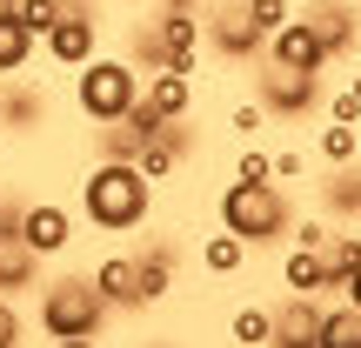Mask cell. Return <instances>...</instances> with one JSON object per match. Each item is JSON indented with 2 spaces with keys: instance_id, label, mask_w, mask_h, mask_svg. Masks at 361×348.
Returning a JSON list of instances; mask_svg holds the SVG:
<instances>
[{
  "instance_id": "37",
  "label": "cell",
  "mask_w": 361,
  "mask_h": 348,
  "mask_svg": "<svg viewBox=\"0 0 361 348\" xmlns=\"http://www.w3.org/2000/svg\"><path fill=\"white\" fill-rule=\"evenodd\" d=\"M335 295H341V301H355V308H361V275H355V282H341Z\"/></svg>"
},
{
  "instance_id": "4",
  "label": "cell",
  "mask_w": 361,
  "mask_h": 348,
  "mask_svg": "<svg viewBox=\"0 0 361 348\" xmlns=\"http://www.w3.org/2000/svg\"><path fill=\"white\" fill-rule=\"evenodd\" d=\"M107 301H101V288L87 282V275H61V282H47V295H40V328H47L54 342H67V335H101L107 328Z\"/></svg>"
},
{
  "instance_id": "11",
  "label": "cell",
  "mask_w": 361,
  "mask_h": 348,
  "mask_svg": "<svg viewBox=\"0 0 361 348\" xmlns=\"http://www.w3.org/2000/svg\"><path fill=\"white\" fill-rule=\"evenodd\" d=\"M268 348H322V295H288L274 308Z\"/></svg>"
},
{
  "instance_id": "7",
  "label": "cell",
  "mask_w": 361,
  "mask_h": 348,
  "mask_svg": "<svg viewBox=\"0 0 361 348\" xmlns=\"http://www.w3.org/2000/svg\"><path fill=\"white\" fill-rule=\"evenodd\" d=\"M261 54H268L274 67H295V74H322V67H328V47H322V34H314L308 13H295L288 27H274Z\"/></svg>"
},
{
  "instance_id": "5",
  "label": "cell",
  "mask_w": 361,
  "mask_h": 348,
  "mask_svg": "<svg viewBox=\"0 0 361 348\" xmlns=\"http://www.w3.org/2000/svg\"><path fill=\"white\" fill-rule=\"evenodd\" d=\"M201 47H207V27L194 20V13H154V20L134 34V54H141L147 67H174V74H194Z\"/></svg>"
},
{
  "instance_id": "25",
  "label": "cell",
  "mask_w": 361,
  "mask_h": 348,
  "mask_svg": "<svg viewBox=\"0 0 361 348\" xmlns=\"http://www.w3.org/2000/svg\"><path fill=\"white\" fill-rule=\"evenodd\" d=\"M322 161H335V168L361 161V128H348V121H328V128H322Z\"/></svg>"
},
{
  "instance_id": "8",
  "label": "cell",
  "mask_w": 361,
  "mask_h": 348,
  "mask_svg": "<svg viewBox=\"0 0 361 348\" xmlns=\"http://www.w3.org/2000/svg\"><path fill=\"white\" fill-rule=\"evenodd\" d=\"M322 101V74H295V67H261V107L268 114H281V121H295V114H308V107Z\"/></svg>"
},
{
  "instance_id": "6",
  "label": "cell",
  "mask_w": 361,
  "mask_h": 348,
  "mask_svg": "<svg viewBox=\"0 0 361 348\" xmlns=\"http://www.w3.org/2000/svg\"><path fill=\"white\" fill-rule=\"evenodd\" d=\"M13 241H27L40 261H54V255H67V241H74V215H67L61 201H27Z\"/></svg>"
},
{
  "instance_id": "31",
  "label": "cell",
  "mask_w": 361,
  "mask_h": 348,
  "mask_svg": "<svg viewBox=\"0 0 361 348\" xmlns=\"http://www.w3.org/2000/svg\"><path fill=\"white\" fill-rule=\"evenodd\" d=\"M328 121H348V128H361V101H355V88H341L335 101H328Z\"/></svg>"
},
{
  "instance_id": "24",
  "label": "cell",
  "mask_w": 361,
  "mask_h": 348,
  "mask_svg": "<svg viewBox=\"0 0 361 348\" xmlns=\"http://www.w3.org/2000/svg\"><path fill=\"white\" fill-rule=\"evenodd\" d=\"M241 261H247V241H241V234H228V228L207 234V248H201V268L207 275H234Z\"/></svg>"
},
{
  "instance_id": "2",
  "label": "cell",
  "mask_w": 361,
  "mask_h": 348,
  "mask_svg": "<svg viewBox=\"0 0 361 348\" xmlns=\"http://www.w3.org/2000/svg\"><path fill=\"white\" fill-rule=\"evenodd\" d=\"M221 228L241 234L247 248H268V241H281L295 228V208H288V194L274 181H234L221 194Z\"/></svg>"
},
{
  "instance_id": "1",
  "label": "cell",
  "mask_w": 361,
  "mask_h": 348,
  "mask_svg": "<svg viewBox=\"0 0 361 348\" xmlns=\"http://www.w3.org/2000/svg\"><path fill=\"white\" fill-rule=\"evenodd\" d=\"M80 208H87V221L101 234H128L154 208V181L134 168V161H94L87 181H80Z\"/></svg>"
},
{
  "instance_id": "26",
  "label": "cell",
  "mask_w": 361,
  "mask_h": 348,
  "mask_svg": "<svg viewBox=\"0 0 361 348\" xmlns=\"http://www.w3.org/2000/svg\"><path fill=\"white\" fill-rule=\"evenodd\" d=\"M61 13H67V0H13V20H20V27H27L34 40L47 34V27L61 20Z\"/></svg>"
},
{
  "instance_id": "21",
  "label": "cell",
  "mask_w": 361,
  "mask_h": 348,
  "mask_svg": "<svg viewBox=\"0 0 361 348\" xmlns=\"http://www.w3.org/2000/svg\"><path fill=\"white\" fill-rule=\"evenodd\" d=\"M27 61H34V34H27L13 13H0V80H7V74H20Z\"/></svg>"
},
{
  "instance_id": "29",
  "label": "cell",
  "mask_w": 361,
  "mask_h": 348,
  "mask_svg": "<svg viewBox=\"0 0 361 348\" xmlns=\"http://www.w3.org/2000/svg\"><path fill=\"white\" fill-rule=\"evenodd\" d=\"M274 174V155H261V148H241V168H234V181H268Z\"/></svg>"
},
{
  "instance_id": "28",
  "label": "cell",
  "mask_w": 361,
  "mask_h": 348,
  "mask_svg": "<svg viewBox=\"0 0 361 348\" xmlns=\"http://www.w3.org/2000/svg\"><path fill=\"white\" fill-rule=\"evenodd\" d=\"M241 13L255 20V34H274V27L295 20V0H241Z\"/></svg>"
},
{
  "instance_id": "41",
  "label": "cell",
  "mask_w": 361,
  "mask_h": 348,
  "mask_svg": "<svg viewBox=\"0 0 361 348\" xmlns=\"http://www.w3.org/2000/svg\"><path fill=\"white\" fill-rule=\"evenodd\" d=\"M147 348H174V342H147Z\"/></svg>"
},
{
  "instance_id": "40",
  "label": "cell",
  "mask_w": 361,
  "mask_h": 348,
  "mask_svg": "<svg viewBox=\"0 0 361 348\" xmlns=\"http://www.w3.org/2000/svg\"><path fill=\"white\" fill-rule=\"evenodd\" d=\"M355 101H361V67H355Z\"/></svg>"
},
{
  "instance_id": "23",
  "label": "cell",
  "mask_w": 361,
  "mask_h": 348,
  "mask_svg": "<svg viewBox=\"0 0 361 348\" xmlns=\"http://www.w3.org/2000/svg\"><path fill=\"white\" fill-rule=\"evenodd\" d=\"M268 335H274V308H234V322H228L234 348H268Z\"/></svg>"
},
{
  "instance_id": "34",
  "label": "cell",
  "mask_w": 361,
  "mask_h": 348,
  "mask_svg": "<svg viewBox=\"0 0 361 348\" xmlns=\"http://www.w3.org/2000/svg\"><path fill=\"white\" fill-rule=\"evenodd\" d=\"M274 181H301V155H295V148H281V155H274Z\"/></svg>"
},
{
  "instance_id": "15",
  "label": "cell",
  "mask_w": 361,
  "mask_h": 348,
  "mask_svg": "<svg viewBox=\"0 0 361 348\" xmlns=\"http://www.w3.org/2000/svg\"><path fill=\"white\" fill-rule=\"evenodd\" d=\"M94 288H101L107 308H141V275H134V255H107L101 268L87 275Z\"/></svg>"
},
{
  "instance_id": "36",
  "label": "cell",
  "mask_w": 361,
  "mask_h": 348,
  "mask_svg": "<svg viewBox=\"0 0 361 348\" xmlns=\"http://www.w3.org/2000/svg\"><path fill=\"white\" fill-rule=\"evenodd\" d=\"M13 228H20V208H13V201H0V248L13 241Z\"/></svg>"
},
{
  "instance_id": "17",
  "label": "cell",
  "mask_w": 361,
  "mask_h": 348,
  "mask_svg": "<svg viewBox=\"0 0 361 348\" xmlns=\"http://www.w3.org/2000/svg\"><path fill=\"white\" fill-rule=\"evenodd\" d=\"M134 275H141V308H154V301L174 288V248L168 241L141 248V255H134Z\"/></svg>"
},
{
  "instance_id": "20",
  "label": "cell",
  "mask_w": 361,
  "mask_h": 348,
  "mask_svg": "<svg viewBox=\"0 0 361 348\" xmlns=\"http://www.w3.org/2000/svg\"><path fill=\"white\" fill-rule=\"evenodd\" d=\"M322 348H361V308L355 301L322 308Z\"/></svg>"
},
{
  "instance_id": "13",
  "label": "cell",
  "mask_w": 361,
  "mask_h": 348,
  "mask_svg": "<svg viewBox=\"0 0 361 348\" xmlns=\"http://www.w3.org/2000/svg\"><path fill=\"white\" fill-rule=\"evenodd\" d=\"M188 148H194V134L180 128V121H161V134L141 148V155H134V168H141L147 181H168V174L180 168V155H188Z\"/></svg>"
},
{
  "instance_id": "33",
  "label": "cell",
  "mask_w": 361,
  "mask_h": 348,
  "mask_svg": "<svg viewBox=\"0 0 361 348\" xmlns=\"http://www.w3.org/2000/svg\"><path fill=\"white\" fill-rule=\"evenodd\" d=\"M261 121H268V107H261V101H247V107H234V128H241V134H255Z\"/></svg>"
},
{
  "instance_id": "3",
  "label": "cell",
  "mask_w": 361,
  "mask_h": 348,
  "mask_svg": "<svg viewBox=\"0 0 361 348\" xmlns=\"http://www.w3.org/2000/svg\"><path fill=\"white\" fill-rule=\"evenodd\" d=\"M74 101L80 114L94 121V128H107V121H121L134 101H141V74H134V61H121V54H94L87 67H74Z\"/></svg>"
},
{
  "instance_id": "19",
  "label": "cell",
  "mask_w": 361,
  "mask_h": 348,
  "mask_svg": "<svg viewBox=\"0 0 361 348\" xmlns=\"http://www.w3.org/2000/svg\"><path fill=\"white\" fill-rule=\"evenodd\" d=\"M40 282V255L27 241H7L0 248V295H20V288Z\"/></svg>"
},
{
  "instance_id": "27",
  "label": "cell",
  "mask_w": 361,
  "mask_h": 348,
  "mask_svg": "<svg viewBox=\"0 0 361 348\" xmlns=\"http://www.w3.org/2000/svg\"><path fill=\"white\" fill-rule=\"evenodd\" d=\"M328 208H341V215H361V161H348V168L328 181Z\"/></svg>"
},
{
  "instance_id": "30",
  "label": "cell",
  "mask_w": 361,
  "mask_h": 348,
  "mask_svg": "<svg viewBox=\"0 0 361 348\" xmlns=\"http://www.w3.org/2000/svg\"><path fill=\"white\" fill-rule=\"evenodd\" d=\"M27 114L40 121V88H34V94H27V88H13V94H7V121H27Z\"/></svg>"
},
{
  "instance_id": "32",
  "label": "cell",
  "mask_w": 361,
  "mask_h": 348,
  "mask_svg": "<svg viewBox=\"0 0 361 348\" xmlns=\"http://www.w3.org/2000/svg\"><path fill=\"white\" fill-rule=\"evenodd\" d=\"M13 342H20V308L0 295V348H13Z\"/></svg>"
},
{
  "instance_id": "14",
  "label": "cell",
  "mask_w": 361,
  "mask_h": 348,
  "mask_svg": "<svg viewBox=\"0 0 361 348\" xmlns=\"http://www.w3.org/2000/svg\"><path fill=\"white\" fill-rule=\"evenodd\" d=\"M141 101L154 107L161 121H180L194 107V74H174V67H154V74L141 80Z\"/></svg>"
},
{
  "instance_id": "38",
  "label": "cell",
  "mask_w": 361,
  "mask_h": 348,
  "mask_svg": "<svg viewBox=\"0 0 361 348\" xmlns=\"http://www.w3.org/2000/svg\"><path fill=\"white\" fill-rule=\"evenodd\" d=\"M201 0H161V13H194Z\"/></svg>"
},
{
  "instance_id": "35",
  "label": "cell",
  "mask_w": 361,
  "mask_h": 348,
  "mask_svg": "<svg viewBox=\"0 0 361 348\" xmlns=\"http://www.w3.org/2000/svg\"><path fill=\"white\" fill-rule=\"evenodd\" d=\"M295 241H301V248H328V221H301Z\"/></svg>"
},
{
  "instance_id": "18",
  "label": "cell",
  "mask_w": 361,
  "mask_h": 348,
  "mask_svg": "<svg viewBox=\"0 0 361 348\" xmlns=\"http://www.w3.org/2000/svg\"><path fill=\"white\" fill-rule=\"evenodd\" d=\"M308 20H314V34H322V47H328V61H335V54H348V47H355V13L341 7V0H322V7H308Z\"/></svg>"
},
{
  "instance_id": "16",
  "label": "cell",
  "mask_w": 361,
  "mask_h": 348,
  "mask_svg": "<svg viewBox=\"0 0 361 348\" xmlns=\"http://www.w3.org/2000/svg\"><path fill=\"white\" fill-rule=\"evenodd\" d=\"M281 282H288V295H328V255L295 241L288 261H281Z\"/></svg>"
},
{
  "instance_id": "9",
  "label": "cell",
  "mask_w": 361,
  "mask_h": 348,
  "mask_svg": "<svg viewBox=\"0 0 361 348\" xmlns=\"http://www.w3.org/2000/svg\"><path fill=\"white\" fill-rule=\"evenodd\" d=\"M40 47H47L54 67H87L94 54H101V20H94V13H61V20L40 34Z\"/></svg>"
},
{
  "instance_id": "10",
  "label": "cell",
  "mask_w": 361,
  "mask_h": 348,
  "mask_svg": "<svg viewBox=\"0 0 361 348\" xmlns=\"http://www.w3.org/2000/svg\"><path fill=\"white\" fill-rule=\"evenodd\" d=\"M154 134H161V114L147 101H134L121 121H107V128H101V161H134Z\"/></svg>"
},
{
  "instance_id": "39",
  "label": "cell",
  "mask_w": 361,
  "mask_h": 348,
  "mask_svg": "<svg viewBox=\"0 0 361 348\" xmlns=\"http://www.w3.org/2000/svg\"><path fill=\"white\" fill-rule=\"evenodd\" d=\"M54 348H94V335H67V342H54Z\"/></svg>"
},
{
  "instance_id": "12",
  "label": "cell",
  "mask_w": 361,
  "mask_h": 348,
  "mask_svg": "<svg viewBox=\"0 0 361 348\" xmlns=\"http://www.w3.org/2000/svg\"><path fill=\"white\" fill-rule=\"evenodd\" d=\"M201 27H207V47H214V54H228V61H255V54L268 47V34H255V20H247L241 7L214 13V20H201Z\"/></svg>"
},
{
  "instance_id": "22",
  "label": "cell",
  "mask_w": 361,
  "mask_h": 348,
  "mask_svg": "<svg viewBox=\"0 0 361 348\" xmlns=\"http://www.w3.org/2000/svg\"><path fill=\"white\" fill-rule=\"evenodd\" d=\"M328 288H341V282H355L361 275V234H328Z\"/></svg>"
}]
</instances>
